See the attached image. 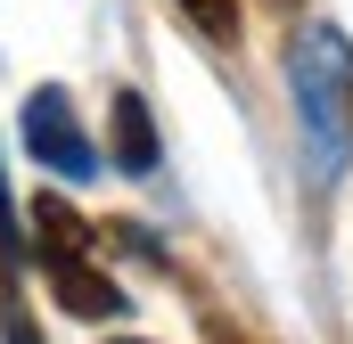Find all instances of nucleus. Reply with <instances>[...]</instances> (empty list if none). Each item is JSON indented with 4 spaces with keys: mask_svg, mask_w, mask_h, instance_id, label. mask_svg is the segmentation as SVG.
Here are the masks:
<instances>
[{
    "mask_svg": "<svg viewBox=\"0 0 353 344\" xmlns=\"http://www.w3.org/2000/svg\"><path fill=\"white\" fill-rule=\"evenodd\" d=\"M288 74H296V115L312 131V172L329 180L353 148V41L337 25H304Z\"/></svg>",
    "mask_w": 353,
    "mask_h": 344,
    "instance_id": "obj_1",
    "label": "nucleus"
},
{
    "mask_svg": "<svg viewBox=\"0 0 353 344\" xmlns=\"http://www.w3.org/2000/svg\"><path fill=\"white\" fill-rule=\"evenodd\" d=\"M33 246H41V270H50V287H58L66 312H83V320H115L123 312V287L90 262V222L66 197H41L33 205Z\"/></svg>",
    "mask_w": 353,
    "mask_h": 344,
    "instance_id": "obj_2",
    "label": "nucleus"
},
{
    "mask_svg": "<svg viewBox=\"0 0 353 344\" xmlns=\"http://www.w3.org/2000/svg\"><path fill=\"white\" fill-rule=\"evenodd\" d=\"M25 148H33L50 172H66V180H90V172H99L90 131L74 123V98H66L58 83H41L33 98H25Z\"/></svg>",
    "mask_w": 353,
    "mask_h": 344,
    "instance_id": "obj_3",
    "label": "nucleus"
},
{
    "mask_svg": "<svg viewBox=\"0 0 353 344\" xmlns=\"http://www.w3.org/2000/svg\"><path fill=\"white\" fill-rule=\"evenodd\" d=\"M115 164L123 172H157V123L140 90H115Z\"/></svg>",
    "mask_w": 353,
    "mask_h": 344,
    "instance_id": "obj_4",
    "label": "nucleus"
},
{
    "mask_svg": "<svg viewBox=\"0 0 353 344\" xmlns=\"http://www.w3.org/2000/svg\"><path fill=\"white\" fill-rule=\"evenodd\" d=\"M181 8H189L214 41H230V33H239V0H181Z\"/></svg>",
    "mask_w": 353,
    "mask_h": 344,
    "instance_id": "obj_5",
    "label": "nucleus"
},
{
    "mask_svg": "<svg viewBox=\"0 0 353 344\" xmlns=\"http://www.w3.org/2000/svg\"><path fill=\"white\" fill-rule=\"evenodd\" d=\"M115 344H148V336H115Z\"/></svg>",
    "mask_w": 353,
    "mask_h": 344,
    "instance_id": "obj_6",
    "label": "nucleus"
},
{
    "mask_svg": "<svg viewBox=\"0 0 353 344\" xmlns=\"http://www.w3.org/2000/svg\"><path fill=\"white\" fill-rule=\"evenodd\" d=\"M222 344H239V336H222Z\"/></svg>",
    "mask_w": 353,
    "mask_h": 344,
    "instance_id": "obj_7",
    "label": "nucleus"
},
{
    "mask_svg": "<svg viewBox=\"0 0 353 344\" xmlns=\"http://www.w3.org/2000/svg\"><path fill=\"white\" fill-rule=\"evenodd\" d=\"M279 8H288V0H279Z\"/></svg>",
    "mask_w": 353,
    "mask_h": 344,
    "instance_id": "obj_8",
    "label": "nucleus"
}]
</instances>
